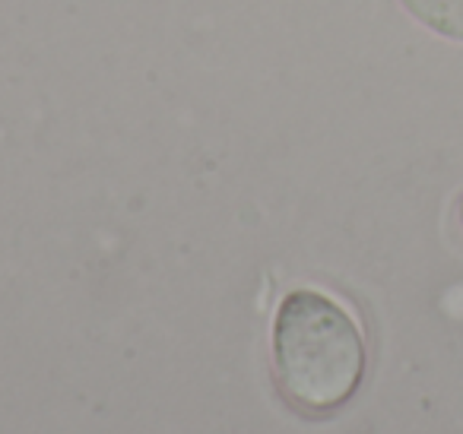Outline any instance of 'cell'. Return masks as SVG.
Instances as JSON below:
<instances>
[{
    "label": "cell",
    "mask_w": 463,
    "mask_h": 434,
    "mask_svg": "<svg viewBox=\"0 0 463 434\" xmlns=\"http://www.w3.org/2000/svg\"><path fill=\"white\" fill-rule=\"evenodd\" d=\"M365 377V339L330 295L296 288L273 320V381L289 406L327 415L346 406Z\"/></svg>",
    "instance_id": "6da1fadb"
},
{
    "label": "cell",
    "mask_w": 463,
    "mask_h": 434,
    "mask_svg": "<svg viewBox=\"0 0 463 434\" xmlns=\"http://www.w3.org/2000/svg\"><path fill=\"white\" fill-rule=\"evenodd\" d=\"M400 7L429 33L463 45V0H400Z\"/></svg>",
    "instance_id": "7a4b0ae2"
},
{
    "label": "cell",
    "mask_w": 463,
    "mask_h": 434,
    "mask_svg": "<svg viewBox=\"0 0 463 434\" xmlns=\"http://www.w3.org/2000/svg\"><path fill=\"white\" fill-rule=\"evenodd\" d=\"M457 216H460V225H463V193H460V200H457Z\"/></svg>",
    "instance_id": "3957f363"
}]
</instances>
